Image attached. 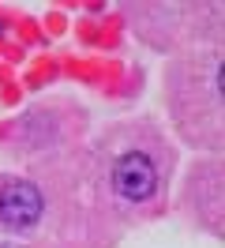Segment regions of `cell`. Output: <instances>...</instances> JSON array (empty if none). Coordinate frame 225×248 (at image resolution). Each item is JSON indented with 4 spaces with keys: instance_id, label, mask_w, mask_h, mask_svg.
<instances>
[{
    "instance_id": "cell-2",
    "label": "cell",
    "mask_w": 225,
    "mask_h": 248,
    "mask_svg": "<svg viewBox=\"0 0 225 248\" xmlns=\"http://www.w3.org/2000/svg\"><path fill=\"white\" fill-rule=\"evenodd\" d=\"M42 218V196L34 185L23 181H8L0 185V226L8 230H30Z\"/></svg>"
},
{
    "instance_id": "cell-1",
    "label": "cell",
    "mask_w": 225,
    "mask_h": 248,
    "mask_svg": "<svg viewBox=\"0 0 225 248\" xmlns=\"http://www.w3.org/2000/svg\"><path fill=\"white\" fill-rule=\"evenodd\" d=\"M113 188H117V196H124L128 203H143L154 196V188H158V173L150 166L147 155H132L117 158V166H113Z\"/></svg>"
}]
</instances>
